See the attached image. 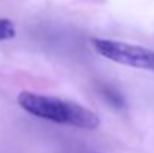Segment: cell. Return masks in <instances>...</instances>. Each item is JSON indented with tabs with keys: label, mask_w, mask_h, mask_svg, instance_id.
Here are the masks:
<instances>
[{
	"label": "cell",
	"mask_w": 154,
	"mask_h": 153,
	"mask_svg": "<svg viewBox=\"0 0 154 153\" xmlns=\"http://www.w3.org/2000/svg\"><path fill=\"white\" fill-rule=\"evenodd\" d=\"M90 44L99 56L111 62L154 72V51L145 47L103 38H91Z\"/></svg>",
	"instance_id": "cell-2"
},
{
	"label": "cell",
	"mask_w": 154,
	"mask_h": 153,
	"mask_svg": "<svg viewBox=\"0 0 154 153\" xmlns=\"http://www.w3.org/2000/svg\"><path fill=\"white\" fill-rule=\"evenodd\" d=\"M18 105L32 116L60 125H70L81 129H96L100 125L99 116L81 104L23 90L17 96Z\"/></svg>",
	"instance_id": "cell-1"
},
{
	"label": "cell",
	"mask_w": 154,
	"mask_h": 153,
	"mask_svg": "<svg viewBox=\"0 0 154 153\" xmlns=\"http://www.w3.org/2000/svg\"><path fill=\"white\" fill-rule=\"evenodd\" d=\"M15 35H17V29H15L14 23L8 18H0V42L9 41V39L15 38Z\"/></svg>",
	"instance_id": "cell-3"
}]
</instances>
